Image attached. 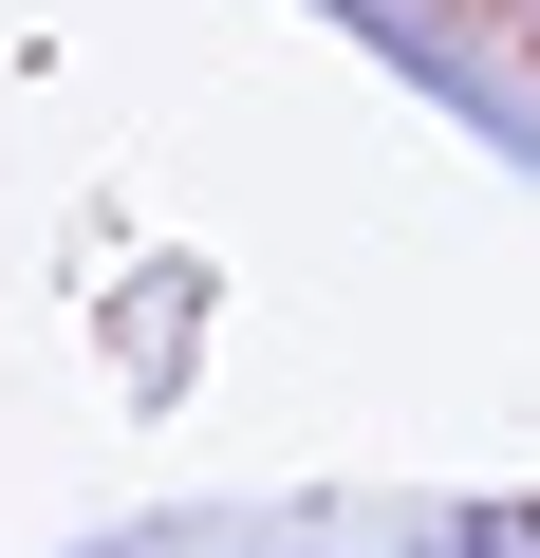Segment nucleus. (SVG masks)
I'll return each mask as SVG.
<instances>
[{
	"label": "nucleus",
	"instance_id": "1",
	"mask_svg": "<svg viewBox=\"0 0 540 558\" xmlns=\"http://www.w3.org/2000/svg\"><path fill=\"white\" fill-rule=\"evenodd\" d=\"M521 20H540V0H521Z\"/></svg>",
	"mask_w": 540,
	"mask_h": 558
}]
</instances>
